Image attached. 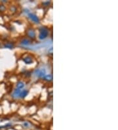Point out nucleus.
<instances>
[{
	"label": "nucleus",
	"mask_w": 118,
	"mask_h": 130,
	"mask_svg": "<svg viewBox=\"0 0 118 130\" xmlns=\"http://www.w3.org/2000/svg\"><path fill=\"white\" fill-rule=\"evenodd\" d=\"M20 93H21V90L20 89H16L15 91H14V93H13V97H19L20 94Z\"/></svg>",
	"instance_id": "nucleus-7"
},
{
	"label": "nucleus",
	"mask_w": 118,
	"mask_h": 130,
	"mask_svg": "<svg viewBox=\"0 0 118 130\" xmlns=\"http://www.w3.org/2000/svg\"><path fill=\"white\" fill-rule=\"evenodd\" d=\"M49 3H50L49 1H47V2H43V4H44V5H47L48 4H49Z\"/></svg>",
	"instance_id": "nucleus-13"
},
{
	"label": "nucleus",
	"mask_w": 118,
	"mask_h": 130,
	"mask_svg": "<svg viewBox=\"0 0 118 130\" xmlns=\"http://www.w3.org/2000/svg\"><path fill=\"white\" fill-rule=\"evenodd\" d=\"M27 34H28V36H29L30 38H35L36 35L34 30L32 29V28H30V29L28 30V31H27Z\"/></svg>",
	"instance_id": "nucleus-4"
},
{
	"label": "nucleus",
	"mask_w": 118,
	"mask_h": 130,
	"mask_svg": "<svg viewBox=\"0 0 118 130\" xmlns=\"http://www.w3.org/2000/svg\"><path fill=\"white\" fill-rule=\"evenodd\" d=\"M28 16H29L30 19L32 20L33 22H34V23H39V18H38V16H37V15H36L35 14H33V13H29V14H28Z\"/></svg>",
	"instance_id": "nucleus-3"
},
{
	"label": "nucleus",
	"mask_w": 118,
	"mask_h": 130,
	"mask_svg": "<svg viewBox=\"0 0 118 130\" xmlns=\"http://www.w3.org/2000/svg\"><path fill=\"white\" fill-rule=\"evenodd\" d=\"M49 34V31L47 28L45 27H41L39 28V39L41 40H43L45 39L48 36Z\"/></svg>",
	"instance_id": "nucleus-1"
},
{
	"label": "nucleus",
	"mask_w": 118,
	"mask_h": 130,
	"mask_svg": "<svg viewBox=\"0 0 118 130\" xmlns=\"http://www.w3.org/2000/svg\"><path fill=\"white\" fill-rule=\"evenodd\" d=\"M5 10V7L3 5H0V11H4Z\"/></svg>",
	"instance_id": "nucleus-12"
},
{
	"label": "nucleus",
	"mask_w": 118,
	"mask_h": 130,
	"mask_svg": "<svg viewBox=\"0 0 118 130\" xmlns=\"http://www.w3.org/2000/svg\"><path fill=\"white\" fill-rule=\"evenodd\" d=\"M28 91L27 90H23L22 91H21L19 97L20 98H24L26 97V95H28Z\"/></svg>",
	"instance_id": "nucleus-8"
},
{
	"label": "nucleus",
	"mask_w": 118,
	"mask_h": 130,
	"mask_svg": "<svg viewBox=\"0 0 118 130\" xmlns=\"http://www.w3.org/2000/svg\"><path fill=\"white\" fill-rule=\"evenodd\" d=\"M4 47H5V48H9V49H13V44H12L11 43H5V45H4Z\"/></svg>",
	"instance_id": "nucleus-10"
},
{
	"label": "nucleus",
	"mask_w": 118,
	"mask_h": 130,
	"mask_svg": "<svg viewBox=\"0 0 118 130\" xmlns=\"http://www.w3.org/2000/svg\"><path fill=\"white\" fill-rule=\"evenodd\" d=\"M24 126H26V127H27V126H28V123H27V122H26V123H24Z\"/></svg>",
	"instance_id": "nucleus-14"
},
{
	"label": "nucleus",
	"mask_w": 118,
	"mask_h": 130,
	"mask_svg": "<svg viewBox=\"0 0 118 130\" xmlns=\"http://www.w3.org/2000/svg\"><path fill=\"white\" fill-rule=\"evenodd\" d=\"M21 44L23 45V46H29L31 44V42L30 41L29 39H23L22 41H21Z\"/></svg>",
	"instance_id": "nucleus-6"
},
{
	"label": "nucleus",
	"mask_w": 118,
	"mask_h": 130,
	"mask_svg": "<svg viewBox=\"0 0 118 130\" xmlns=\"http://www.w3.org/2000/svg\"><path fill=\"white\" fill-rule=\"evenodd\" d=\"M44 79L47 80V81H51V80H52V76L51 74H47L45 75V76H44Z\"/></svg>",
	"instance_id": "nucleus-11"
},
{
	"label": "nucleus",
	"mask_w": 118,
	"mask_h": 130,
	"mask_svg": "<svg viewBox=\"0 0 118 130\" xmlns=\"http://www.w3.org/2000/svg\"><path fill=\"white\" fill-rule=\"evenodd\" d=\"M23 61L24 62H25L26 64H31L32 62H33V59L30 56H28V57H26L23 59Z\"/></svg>",
	"instance_id": "nucleus-5"
},
{
	"label": "nucleus",
	"mask_w": 118,
	"mask_h": 130,
	"mask_svg": "<svg viewBox=\"0 0 118 130\" xmlns=\"http://www.w3.org/2000/svg\"><path fill=\"white\" fill-rule=\"evenodd\" d=\"M46 71L44 68L42 69H37L35 70V74L39 78H43L45 76Z\"/></svg>",
	"instance_id": "nucleus-2"
},
{
	"label": "nucleus",
	"mask_w": 118,
	"mask_h": 130,
	"mask_svg": "<svg viewBox=\"0 0 118 130\" xmlns=\"http://www.w3.org/2000/svg\"><path fill=\"white\" fill-rule=\"evenodd\" d=\"M16 88L18 89H21L24 88V84L22 81H18L16 84Z\"/></svg>",
	"instance_id": "nucleus-9"
}]
</instances>
